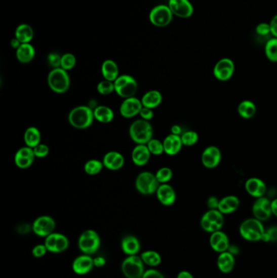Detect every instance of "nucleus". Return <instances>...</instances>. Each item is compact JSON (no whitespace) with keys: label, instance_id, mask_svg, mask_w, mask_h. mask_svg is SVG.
<instances>
[{"label":"nucleus","instance_id":"f257e3e1","mask_svg":"<svg viewBox=\"0 0 277 278\" xmlns=\"http://www.w3.org/2000/svg\"><path fill=\"white\" fill-rule=\"evenodd\" d=\"M94 119V111L88 106H77L68 114V122L73 128L77 130L89 128L92 125Z\"/></svg>","mask_w":277,"mask_h":278},{"label":"nucleus","instance_id":"f03ea898","mask_svg":"<svg viewBox=\"0 0 277 278\" xmlns=\"http://www.w3.org/2000/svg\"><path fill=\"white\" fill-rule=\"evenodd\" d=\"M265 230L263 222L255 217L246 219L239 227V233L242 237L252 243L262 241Z\"/></svg>","mask_w":277,"mask_h":278},{"label":"nucleus","instance_id":"7ed1b4c3","mask_svg":"<svg viewBox=\"0 0 277 278\" xmlns=\"http://www.w3.org/2000/svg\"><path fill=\"white\" fill-rule=\"evenodd\" d=\"M130 136L137 144H147L153 137L151 124L146 120H137L130 127Z\"/></svg>","mask_w":277,"mask_h":278},{"label":"nucleus","instance_id":"20e7f679","mask_svg":"<svg viewBox=\"0 0 277 278\" xmlns=\"http://www.w3.org/2000/svg\"><path fill=\"white\" fill-rule=\"evenodd\" d=\"M48 83L50 89L57 94L67 92L71 84L68 72L62 68H53L50 72Z\"/></svg>","mask_w":277,"mask_h":278},{"label":"nucleus","instance_id":"39448f33","mask_svg":"<svg viewBox=\"0 0 277 278\" xmlns=\"http://www.w3.org/2000/svg\"><path fill=\"white\" fill-rule=\"evenodd\" d=\"M100 243L99 233L93 229L84 231L78 239V247L81 252L90 256L98 252L100 247Z\"/></svg>","mask_w":277,"mask_h":278},{"label":"nucleus","instance_id":"423d86ee","mask_svg":"<svg viewBox=\"0 0 277 278\" xmlns=\"http://www.w3.org/2000/svg\"><path fill=\"white\" fill-rule=\"evenodd\" d=\"M161 183L156 178L155 174L150 172H142L137 177L135 181L136 189L143 195H151L158 190Z\"/></svg>","mask_w":277,"mask_h":278},{"label":"nucleus","instance_id":"0eeeda50","mask_svg":"<svg viewBox=\"0 0 277 278\" xmlns=\"http://www.w3.org/2000/svg\"><path fill=\"white\" fill-rule=\"evenodd\" d=\"M115 91L124 99L134 97L138 91V85L135 78L130 75H122L114 82Z\"/></svg>","mask_w":277,"mask_h":278},{"label":"nucleus","instance_id":"6e6552de","mask_svg":"<svg viewBox=\"0 0 277 278\" xmlns=\"http://www.w3.org/2000/svg\"><path fill=\"white\" fill-rule=\"evenodd\" d=\"M144 264L141 256H128L122 262V273L126 278H142L145 272Z\"/></svg>","mask_w":277,"mask_h":278},{"label":"nucleus","instance_id":"1a4fd4ad","mask_svg":"<svg viewBox=\"0 0 277 278\" xmlns=\"http://www.w3.org/2000/svg\"><path fill=\"white\" fill-rule=\"evenodd\" d=\"M173 14L167 5L154 7L150 13V22L156 27H166L173 21Z\"/></svg>","mask_w":277,"mask_h":278},{"label":"nucleus","instance_id":"9d476101","mask_svg":"<svg viewBox=\"0 0 277 278\" xmlns=\"http://www.w3.org/2000/svg\"><path fill=\"white\" fill-rule=\"evenodd\" d=\"M235 72V64L229 58H222L216 62L213 68L214 76L220 82H227L232 78Z\"/></svg>","mask_w":277,"mask_h":278},{"label":"nucleus","instance_id":"9b49d317","mask_svg":"<svg viewBox=\"0 0 277 278\" xmlns=\"http://www.w3.org/2000/svg\"><path fill=\"white\" fill-rule=\"evenodd\" d=\"M56 229V221L52 216H41L37 217L33 223V233L38 237H47L54 233Z\"/></svg>","mask_w":277,"mask_h":278},{"label":"nucleus","instance_id":"f8f14e48","mask_svg":"<svg viewBox=\"0 0 277 278\" xmlns=\"http://www.w3.org/2000/svg\"><path fill=\"white\" fill-rule=\"evenodd\" d=\"M253 216L259 221H266L270 219L271 213V200L264 196L256 198L252 207Z\"/></svg>","mask_w":277,"mask_h":278},{"label":"nucleus","instance_id":"ddd939ff","mask_svg":"<svg viewBox=\"0 0 277 278\" xmlns=\"http://www.w3.org/2000/svg\"><path fill=\"white\" fill-rule=\"evenodd\" d=\"M221 158L220 148L216 146H209L206 147L202 153V164L207 169H215L220 165Z\"/></svg>","mask_w":277,"mask_h":278},{"label":"nucleus","instance_id":"4468645a","mask_svg":"<svg viewBox=\"0 0 277 278\" xmlns=\"http://www.w3.org/2000/svg\"><path fill=\"white\" fill-rule=\"evenodd\" d=\"M169 7L173 15L181 18H189L194 12L189 0H169Z\"/></svg>","mask_w":277,"mask_h":278},{"label":"nucleus","instance_id":"2eb2a0df","mask_svg":"<svg viewBox=\"0 0 277 278\" xmlns=\"http://www.w3.org/2000/svg\"><path fill=\"white\" fill-rule=\"evenodd\" d=\"M142 100L138 98L131 97L125 99L120 107L121 115L125 118H133L140 113L142 110Z\"/></svg>","mask_w":277,"mask_h":278},{"label":"nucleus","instance_id":"dca6fc26","mask_svg":"<svg viewBox=\"0 0 277 278\" xmlns=\"http://www.w3.org/2000/svg\"><path fill=\"white\" fill-rule=\"evenodd\" d=\"M209 243L212 250L219 254L227 252L230 246L228 235L222 230L211 233Z\"/></svg>","mask_w":277,"mask_h":278},{"label":"nucleus","instance_id":"f3484780","mask_svg":"<svg viewBox=\"0 0 277 278\" xmlns=\"http://www.w3.org/2000/svg\"><path fill=\"white\" fill-rule=\"evenodd\" d=\"M157 198L164 206H172L177 200V194L174 188L169 184H161L156 191Z\"/></svg>","mask_w":277,"mask_h":278},{"label":"nucleus","instance_id":"a211bd4d","mask_svg":"<svg viewBox=\"0 0 277 278\" xmlns=\"http://www.w3.org/2000/svg\"><path fill=\"white\" fill-rule=\"evenodd\" d=\"M245 189L250 195L256 198L263 197L267 191L264 181L258 177L249 178L245 183Z\"/></svg>","mask_w":277,"mask_h":278},{"label":"nucleus","instance_id":"6ab92c4d","mask_svg":"<svg viewBox=\"0 0 277 278\" xmlns=\"http://www.w3.org/2000/svg\"><path fill=\"white\" fill-rule=\"evenodd\" d=\"M72 270L78 275H85L91 272L94 265V259L90 255H82L72 262Z\"/></svg>","mask_w":277,"mask_h":278},{"label":"nucleus","instance_id":"aec40b11","mask_svg":"<svg viewBox=\"0 0 277 278\" xmlns=\"http://www.w3.org/2000/svg\"><path fill=\"white\" fill-rule=\"evenodd\" d=\"M103 165L111 171H116L122 169L125 165V157L117 151H109L103 156Z\"/></svg>","mask_w":277,"mask_h":278},{"label":"nucleus","instance_id":"412c9836","mask_svg":"<svg viewBox=\"0 0 277 278\" xmlns=\"http://www.w3.org/2000/svg\"><path fill=\"white\" fill-rule=\"evenodd\" d=\"M150 155L151 153L146 145L138 144L132 151V161L134 165L142 167L150 161Z\"/></svg>","mask_w":277,"mask_h":278},{"label":"nucleus","instance_id":"4be33fe9","mask_svg":"<svg viewBox=\"0 0 277 278\" xmlns=\"http://www.w3.org/2000/svg\"><path fill=\"white\" fill-rule=\"evenodd\" d=\"M165 147V153L169 155H176L181 151L182 146H184L181 141V136L171 134L163 142Z\"/></svg>","mask_w":277,"mask_h":278},{"label":"nucleus","instance_id":"5701e85b","mask_svg":"<svg viewBox=\"0 0 277 278\" xmlns=\"http://www.w3.org/2000/svg\"><path fill=\"white\" fill-rule=\"evenodd\" d=\"M240 206V200L236 195H227L220 200L218 210L224 215L231 214L236 212Z\"/></svg>","mask_w":277,"mask_h":278},{"label":"nucleus","instance_id":"b1692460","mask_svg":"<svg viewBox=\"0 0 277 278\" xmlns=\"http://www.w3.org/2000/svg\"><path fill=\"white\" fill-rule=\"evenodd\" d=\"M235 266V256L229 252L219 254L217 258V267L223 273H229L233 270Z\"/></svg>","mask_w":277,"mask_h":278},{"label":"nucleus","instance_id":"393cba45","mask_svg":"<svg viewBox=\"0 0 277 278\" xmlns=\"http://www.w3.org/2000/svg\"><path fill=\"white\" fill-rule=\"evenodd\" d=\"M140 248L139 240L134 235H127L122 239V249L127 256H135L139 252Z\"/></svg>","mask_w":277,"mask_h":278},{"label":"nucleus","instance_id":"a878e982","mask_svg":"<svg viewBox=\"0 0 277 278\" xmlns=\"http://www.w3.org/2000/svg\"><path fill=\"white\" fill-rule=\"evenodd\" d=\"M142 105L150 109H154L155 107L161 105L163 101L162 94L160 91L152 90L148 91L142 96Z\"/></svg>","mask_w":277,"mask_h":278},{"label":"nucleus","instance_id":"bb28decb","mask_svg":"<svg viewBox=\"0 0 277 278\" xmlns=\"http://www.w3.org/2000/svg\"><path fill=\"white\" fill-rule=\"evenodd\" d=\"M102 74L105 80L115 82L119 76V68L115 61L111 60H105L102 64Z\"/></svg>","mask_w":277,"mask_h":278},{"label":"nucleus","instance_id":"cd10ccee","mask_svg":"<svg viewBox=\"0 0 277 278\" xmlns=\"http://www.w3.org/2000/svg\"><path fill=\"white\" fill-rule=\"evenodd\" d=\"M35 49L30 44H22L17 49V58L22 64H28L33 60Z\"/></svg>","mask_w":277,"mask_h":278},{"label":"nucleus","instance_id":"c85d7f7f","mask_svg":"<svg viewBox=\"0 0 277 278\" xmlns=\"http://www.w3.org/2000/svg\"><path fill=\"white\" fill-rule=\"evenodd\" d=\"M94 115H95V119L101 123H110L114 119V111L107 106L100 105L95 107L94 110Z\"/></svg>","mask_w":277,"mask_h":278},{"label":"nucleus","instance_id":"c756f323","mask_svg":"<svg viewBox=\"0 0 277 278\" xmlns=\"http://www.w3.org/2000/svg\"><path fill=\"white\" fill-rule=\"evenodd\" d=\"M24 141L26 146L29 147H35L41 143V133L38 129L31 126L25 130L24 134Z\"/></svg>","mask_w":277,"mask_h":278},{"label":"nucleus","instance_id":"7c9ffc66","mask_svg":"<svg viewBox=\"0 0 277 278\" xmlns=\"http://www.w3.org/2000/svg\"><path fill=\"white\" fill-rule=\"evenodd\" d=\"M15 35L21 44H29L33 38V29L28 24H21L18 25Z\"/></svg>","mask_w":277,"mask_h":278},{"label":"nucleus","instance_id":"2f4dec72","mask_svg":"<svg viewBox=\"0 0 277 278\" xmlns=\"http://www.w3.org/2000/svg\"><path fill=\"white\" fill-rule=\"evenodd\" d=\"M238 112L243 119H251L256 114V105L251 100H243L239 103Z\"/></svg>","mask_w":277,"mask_h":278},{"label":"nucleus","instance_id":"473e14b6","mask_svg":"<svg viewBox=\"0 0 277 278\" xmlns=\"http://www.w3.org/2000/svg\"><path fill=\"white\" fill-rule=\"evenodd\" d=\"M144 264L151 267H156L160 265L162 261L161 255L154 251H146L141 255Z\"/></svg>","mask_w":277,"mask_h":278},{"label":"nucleus","instance_id":"72a5a7b5","mask_svg":"<svg viewBox=\"0 0 277 278\" xmlns=\"http://www.w3.org/2000/svg\"><path fill=\"white\" fill-rule=\"evenodd\" d=\"M265 55L267 60L273 63H277V38L271 37L265 44Z\"/></svg>","mask_w":277,"mask_h":278},{"label":"nucleus","instance_id":"f704fd0d","mask_svg":"<svg viewBox=\"0 0 277 278\" xmlns=\"http://www.w3.org/2000/svg\"><path fill=\"white\" fill-rule=\"evenodd\" d=\"M104 167L103 162L98 160H90L85 164L84 169L88 175L95 176L99 174Z\"/></svg>","mask_w":277,"mask_h":278},{"label":"nucleus","instance_id":"c9c22d12","mask_svg":"<svg viewBox=\"0 0 277 278\" xmlns=\"http://www.w3.org/2000/svg\"><path fill=\"white\" fill-rule=\"evenodd\" d=\"M204 216L207 217L209 221L216 224L218 226L220 227V229H222L224 226V214L221 213L218 209H209L208 212L204 213Z\"/></svg>","mask_w":277,"mask_h":278},{"label":"nucleus","instance_id":"e433bc0d","mask_svg":"<svg viewBox=\"0 0 277 278\" xmlns=\"http://www.w3.org/2000/svg\"><path fill=\"white\" fill-rule=\"evenodd\" d=\"M181 138L183 145L185 146H194L200 139L199 134L193 130H188L186 132L183 133Z\"/></svg>","mask_w":277,"mask_h":278},{"label":"nucleus","instance_id":"4c0bfd02","mask_svg":"<svg viewBox=\"0 0 277 278\" xmlns=\"http://www.w3.org/2000/svg\"><path fill=\"white\" fill-rule=\"evenodd\" d=\"M155 177L161 184L168 183L173 178V170L169 167H163L156 172Z\"/></svg>","mask_w":277,"mask_h":278},{"label":"nucleus","instance_id":"58836bf2","mask_svg":"<svg viewBox=\"0 0 277 278\" xmlns=\"http://www.w3.org/2000/svg\"><path fill=\"white\" fill-rule=\"evenodd\" d=\"M146 146L151 154H154V155H161L163 153H165L164 143L159 139L152 138L151 140L146 144Z\"/></svg>","mask_w":277,"mask_h":278},{"label":"nucleus","instance_id":"ea45409f","mask_svg":"<svg viewBox=\"0 0 277 278\" xmlns=\"http://www.w3.org/2000/svg\"><path fill=\"white\" fill-rule=\"evenodd\" d=\"M97 91L102 95H109L115 91V85L113 82L102 81L97 86Z\"/></svg>","mask_w":277,"mask_h":278},{"label":"nucleus","instance_id":"a19ab883","mask_svg":"<svg viewBox=\"0 0 277 278\" xmlns=\"http://www.w3.org/2000/svg\"><path fill=\"white\" fill-rule=\"evenodd\" d=\"M76 63V57H75L73 54L66 53L62 56L61 66H60V68L66 71L71 70L75 67Z\"/></svg>","mask_w":277,"mask_h":278},{"label":"nucleus","instance_id":"79ce46f5","mask_svg":"<svg viewBox=\"0 0 277 278\" xmlns=\"http://www.w3.org/2000/svg\"><path fill=\"white\" fill-rule=\"evenodd\" d=\"M69 246L68 237L62 233H57V239H56V247L54 253H62L68 249Z\"/></svg>","mask_w":277,"mask_h":278},{"label":"nucleus","instance_id":"37998d69","mask_svg":"<svg viewBox=\"0 0 277 278\" xmlns=\"http://www.w3.org/2000/svg\"><path fill=\"white\" fill-rule=\"evenodd\" d=\"M14 161L17 167L20 168V169H28V168L30 167L31 165H33L34 158L21 156V155L16 154H15Z\"/></svg>","mask_w":277,"mask_h":278},{"label":"nucleus","instance_id":"c03bdc74","mask_svg":"<svg viewBox=\"0 0 277 278\" xmlns=\"http://www.w3.org/2000/svg\"><path fill=\"white\" fill-rule=\"evenodd\" d=\"M200 224H201L202 229H204L206 232H208V233H214V232H216V231L221 230L220 227L218 226L216 224L209 221V220L204 216H202Z\"/></svg>","mask_w":277,"mask_h":278},{"label":"nucleus","instance_id":"a18cd8bd","mask_svg":"<svg viewBox=\"0 0 277 278\" xmlns=\"http://www.w3.org/2000/svg\"><path fill=\"white\" fill-rule=\"evenodd\" d=\"M262 241L265 243H275L277 242V226H271L265 230Z\"/></svg>","mask_w":277,"mask_h":278},{"label":"nucleus","instance_id":"49530a36","mask_svg":"<svg viewBox=\"0 0 277 278\" xmlns=\"http://www.w3.org/2000/svg\"><path fill=\"white\" fill-rule=\"evenodd\" d=\"M255 32H256L258 35L263 36V37L271 34L270 23H259V25H257L256 28H255Z\"/></svg>","mask_w":277,"mask_h":278},{"label":"nucleus","instance_id":"de8ad7c7","mask_svg":"<svg viewBox=\"0 0 277 278\" xmlns=\"http://www.w3.org/2000/svg\"><path fill=\"white\" fill-rule=\"evenodd\" d=\"M33 152H34L35 157L37 158H44L49 154V147L46 144H40L33 147Z\"/></svg>","mask_w":277,"mask_h":278},{"label":"nucleus","instance_id":"09e8293b","mask_svg":"<svg viewBox=\"0 0 277 278\" xmlns=\"http://www.w3.org/2000/svg\"><path fill=\"white\" fill-rule=\"evenodd\" d=\"M57 233H52V234H50L49 236L46 237L45 243H44L48 252H52V253H54V252H55L56 239H57Z\"/></svg>","mask_w":277,"mask_h":278},{"label":"nucleus","instance_id":"8fccbe9b","mask_svg":"<svg viewBox=\"0 0 277 278\" xmlns=\"http://www.w3.org/2000/svg\"><path fill=\"white\" fill-rule=\"evenodd\" d=\"M61 58L59 54L53 52L50 54L48 57V64L53 68H60L61 66Z\"/></svg>","mask_w":277,"mask_h":278},{"label":"nucleus","instance_id":"3c124183","mask_svg":"<svg viewBox=\"0 0 277 278\" xmlns=\"http://www.w3.org/2000/svg\"><path fill=\"white\" fill-rule=\"evenodd\" d=\"M48 252L45 244H39V245L35 246L32 250V254L36 258L43 257V256H45Z\"/></svg>","mask_w":277,"mask_h":278},{"label":"nucleus","instance_id":"603ef678","mask_svg":"<svg viewBox=\"0 0 277 278\" xmlns=\"http://www.w3.org/2000/svg\"><path fill=\"white\" fill-rule=\"evenodd\" d=\"M139 115L142 117V119L150 122V120L153 119V117H154V111H153V109H150V108H148V107H142V110L140 111Z\"/></svg>","mask_w":277,"mask_h":278},{"label":"nucleus","instance_id":"864d4df0","mask_svg":"<svg viewBox=\"0 0 277 278\" xmlns=\"http://www.w3.org/2000/svg\"><path fill=\"white\" fill-rule=\"evenodd\" d=\"M142 278H165V276L158 270L149 269L145 271Z\"/></svg>","mask_w":277,"mask_h":278},{"label":"nucleus","instance_id":"5fc2aeb1","mask_svg":"<svg viewBox=\"0 0 277 278\" xmlns=\"http://www.w3.org/2000/svg\"><path fill=\"white\" fill-rule=\"evenodd\" d=\"M220 200L216 196H211L208 200V207L209 209H218Z\"/></svg>","mask_w":277,"mask_h":278},{"label":"nucleus","instance_id":"6e6d98bb","mask_svg":"<svg viewBox=\"0 0 277 278\" xmlns=\"http://www.w3.org/2000/svg\"><path fill=\"white\" fill-rule=\"evenodd\" d=\"M270 27H271V35L277 38V14L275 15L271 19V22H270Z\"/></svg>","mask_w":277,"mask_h":278},{"label":"nucleus","instance_id":"4d7b16f0","mask_svg":"<svg viewBox=\"0 0 277 278\" xmlns=\"http://www.w3.org/2000/svg\"><path fill=\"white\" fill-rule=\"evenodd\" d=\"M106 264V260L104 257L102 256H98V257L94 259V265L97 268H102Z\"/></svg>","mask_w":277,"mask_h":278},{"label":"nucleus","instance_id":"13d9d810","mask_svg":"<svg viewBox=\"0 0 277 278\" xmlns=\"http://www.w3.org/2000/svg\"><path fill=\"white\" fill-rule=\"evenodd\" d=\"M171 134L181 136V134H183L182 129H181V126H178V125H174V126H172V128H171Z\"/></svg>","mask_w":277,"mask_h":278},{"label":"nucleus","instance_id":"bf43d9fd","mask_svg":"<svg viewBox=\"0 0 277 278\" xmlns=\"http://www.w3.org/2000/svg\"><path fill=\"white\" fill-rule=\"evenodd\" d=\"M228 252H229L230 253L233 255L234 256H236V255H239L240 253V249L239 247L236 245H231L230 244L229 247H228Z\"/></svg>","mask_w":277,"mask_h":278},{"label":"nucleus","instance_id":"052dcab7","mask_svg":"<svg viewBox=\"0 0 277 278\" xmlns=\"http://www.w3.org/2000/svg\"><path fill=\"white\" fill-rule=\"evenodd\" d=\"M177 278H194L193 277V275L191 272H188V271H181V272H179L178 275H177Z\"/></svg>","mask_w":277,"mask_h":278},{"label":"nucleus","instance_id":"680f3d73","mask_svg":"<svg viewBox=\"0 0 277 278\" xmlns=\"http://www.w3.org/2000/svg\"><path fill=\"white\" fill-rule=\"evenodd\" d=\"M271 213L277 217V198L271 201Z\"/></svg>","mask_w":277,"mask_h":278},{"label":"nucleus","instance_id":"e2e57ef3","mask_svg":"<svg viewBox=\"0 0 277 278\" xmlns=\"http://www.w3.org/2000/svg\"><path fill=\"white\" fill-rule=\"evenodd\" d=\"M21 42L19 41L17 39V37H15L13 39L11 40V47L13 48H16V49H18L20 48V46L21 45Z\"/></svg>","mask_w":277,"mask_h":278}]
</instances>
